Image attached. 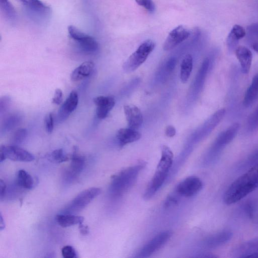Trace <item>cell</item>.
Listing matches in <instances>:
<instances>
[{"label":"cell","mask_w":258,"mask_h":258,"mask_svg":"<svg viewBox=\"0 0 258 258\" xmlns=\"http://www.w3.org/2000/svg\"><path fill=\"white\" fill-rule=\"evenodd\" d=\"M141 136L140 133L130 127L120 128L116 133V139L120 147L139 140Z\"/></svg>","instance_id":"ffe728a7"},{"label":"cell","mask_w":258,"mask_h":258,"mask_svg":"<svg viewBox=\"0 0 258 258\" xmlns=\"http://www.w3.org/2000/svg\"><path fill=\"white\" fill-rule=\"evenodd\" d=\"M7 158L21 162H31L35 159L31 153L17 145H2L0 147V162L2 163Z\"/></svg>","instance_id":"9c48e42d"},{"label":"cell","mask_w":258,"mask_h":258,"mask_svg":"<svg viewBox=\"0 0 258 258\" xmlns=\"http://www.w3.org/2000/svg\"><path fill=\"white\" fill-rule=\"evenodd\" d=\"M203 186V182L200 178L196 176H190L180 182L175 190L181 197H191L197 194Z\"/></svg>","instance_id":"8fae6325"},{"label":"cell","mask_w":258,"mask_h":258,"mask_svg":"<svg viewBox=\"0 0 258 258\" xmlns=\"http://www.w3.org/2000/svg\"><path fill=\"white\" fill-rule=\"evenodd\" d=\"M239 129V124L236 123L221 133L214 142L209 154L206 157L204 164L206 165L212 164L221 150L235 137Z\"/></svg>","instance_id":"5b68a950"},{"label":"cell","mask_w":258,"mask_h":258,"mask_svg":"<svg viewBox=\"0 0 258 258\" xmlns=\"http://www.w3.org/2000/svg\"><path fill=\"white\" fill-rule=\"evenodd\" d=\"M94 68V63L92 61L83 62L72 72L71 75V80L73 82H77L88 77L92 72Z\"/></svg>","instance_id":"7402d4cb"},{"label":"cell","mask_w":258,"mask_h":258,"mask_svg":"<svg viewBox=\"0 0 258 258\" xmlns=\"http://www.w3.org/2000/svg\"><path fill=\"white\" fill-rule=\"evenodd\" d=\"M244 210L249 219H253L254 209L252 202L249 201L245 203L244 206Z\"/></svg>","instance_id":"8d00e7d4"},{"label":"cell","mask_w":258,"mask_h":258,"mask_svg":"<svg viewBox=\"0 0 258 258\" xmlns=\"http://www.w3.org/2000/svg\"><path fill=\"white\" fill-rule=\"evenodd\" d=\"M79 229L82 235H86L89 233V230L88 226L83 225V223L79 224Z\"/></svg>","instance_id":"b9f144b4"},{"label":"cell","mask_w":258,"mask_h":258,"mask_svg":"<svg viewBox=\"0 0 258 258\" xmlns=\"http://www.w3.org/2000/svg\"><path fill=\"white\" fill-rule=\"evenodd\" d=\"M78 102L79 98L77 92L72 91L58 110V121L61 122L65 120L76 109Z\"/></svg>","instance_id":"4fadbf2b"},{"label":"cell","mask_w":258,"mask_h":258,"mask_svg":"<svg viewBox=\"0 0 258 258\" xmlns=\"http://www.w3.org/2000/svg\"><path fill=\"white\" fill-rule=\"evenodd\" d=\"M48 159L54 163H60L69 160L68 157L65 154L62 149L53 151L48 156Z\"/></svg>","instance_id":"f546056e"},{"label":"cell","mask_w":258,"mask_h":258,"mask_svg":"<svg viewBox=\"0 0 258 258\" xmlns=\"http://www.w3.org/2000/svg\"><path fill=\"white\" fill-rule=\"evenodd\" d=\"M165 134L168 137H173L175 135L176 130L173 125H169L165 128Z\"/></svg>","instance_id":"f35d334b"},{"label":"cell","mask_w":258,"mask_h":258,"mask_svg":"<svg viewBox=\"0 0 258 258\" xmlns=\"http://www.w3.org/2000/svg\"><path fill=\"white\" fill-rule=\"evenodd\" d=\"M5 224L4 222V220L3 219L2 214L0 215V229L1 230H3L5 229Z\"/></svg>","instance_id":"f6af8a7d"},{"label":"cell","mask_w":258,"mask_h":258,"mask_svg":"<svg viewBox=\"0 0 258 258\" xmlns=\"http://www.w3.org/2000/svg\"><path fill=\"white\" fill-rule=\"evenodd\" d=\"M175 66V60L174 58H170L167 62L166 67L167 69L169 71H172Z\"/></svg>","instance_id":"7bdbcfd3"},{"label":"cell","mask_w":258,"mask_h":258,"mask_svg":"<svg viewBox=\"0 0 258 258\" xmlns=\"http://www.w3.org/2000/svg\"><path fill=\"white\" fill-rule=\"evenodd\" d=\"M190 31L182 25H179L171 30L163 44V49L168 51L186 39L190 35Z\"/></svg>","instance_id":"7c38bea8"},{"label":"cell","mask_w":258,"mask_h":258,"mask_svg":"<svg viewBox=\"0 0 258 258\" xmlns=\"http://www.w3.org/2000/svg\"><path fill=\"white\" fill-rule=\"evenodd\" d=\"M172 235V232L166 230L159 233L144 246L137 254V257H147L160 249L170 239Z\"/></svg>","instance_id":"ba28073f"},{"label":"cell","mask_w":258,"mask_h":258,"mask_svg":"<svg viewBox=\"0 0 258 258\" xmlns=\"http://www.w3.org/2000/svg\"><path fill=\"white\" fill-rule=\"evenodd\" d=\"M21 119V116L18 114H13L7 116L2 124L1 134H5L11 131L20 123Z\"/></svg>","instance_id":"f1b7e54d"},{"label":"cell","mask_w":258,"mask_h":258,"mask_svg":"<svg viewBox=\"0 0 258 258\" xmlns=\"http://www.w3.org/2000/svg\"><path fill=\"white\" fill-rule=\"evenodd\" d=\"M123 109L129 127L134 130L140 127L143 121L141 110L137 106L133 104L124 105Z\"/></svg>","instance_id":"5bb4252c"},{"label":"cell","mask_w":258,"mask_h":258,"mask_svg":"<svg viewBox=\"0 0 258 258\" xmlns=\"http://www.w3.org/2000/svg\"><path fill=\"white\" fill-rule=\"evenodd\" d=\"M193 66L192 56L186 54L183 58L180 64V78L183 83H186L190 76Z\"/></svg>","instance_id":"484cf974"},{"label":"cell","mask_w":258,"mask_h":258,"mask_svg":"<svg viewBox=\"0 0 258 258\" xmlns=\"http://www.w3.org/2000/svg\"><path fill=\"white\" fill-rule=\"evenodd\" d=\"M11 103V98L8 96L1 97L0 100V114L1 115L5 113L8 109Z\"/></svg>","instance_id":"d590c367"},{"label":"cell","mask_w":258,"mask_h":258,"mask_svg":"<svg viewBox=\"0 0 258 258\" xmlns=\"http://www.w3.org/2000/svg\"><path fill=\"white\" fill-rule=\"evenodd\" d=\"M234 251L238 257H258V237L241 244Z\"/></svg>","instance_id":"e0dca14e"},{"label":"cell","mask_w":258,"mask_h":258,"mask_svg":"<svg viewBox=\"0 0 258 258\" xmlns=\"http://www.w3.org/2000/svg\"><path fill=\"white\" fill-rule=\"evenodd\" d=\"M93 101L96 106V115L100 119L106 118L115 105L114 99L111 96H99Z\"/></svg>","instance_id":"9a60e30c"},{"label":"cell","mask_w":258,"mask_h":258,"mask_svg":"<svg viewBox=\"0 0 258 258\" xmlns=\"http://www.w3.org/2000/svg\"><path fill=\"white\" fill-rule=\"evenodd\" d=\"M45 130L47 133H51L54 126V120L52 114L49 113L45 117L44 120Z\"/></svg>","instance_id":"e575fe53"},{"label":"cell","mask_w":258,"mask_h":258,"mask_svg":"<svg viewBox=\"0 0 258 258\" xmlns=\"http://www.w3.org/2000/svg\"><path fill=\"white\" fill-rule=\"evenodd\" d=\"M32 19L43 20L50 15V8L40 0H16Z\"/></svg>","instance_id":"30bf717a"},{"label":"cell","mask_w":258,"mask_h":258,"mask_svg":"<svg viewBox=\"0 0 258 258\" xmlns=\"http://www.w3.org/2000/svg\"><path fill=\"white\" fill-rule=\"evenodd\" d=\"M247 43L258 53V22L249 25L245 30Z\"/></svg>","instance_id":"d4e9b609"},{"label":"cell","mask_w":258,"mask_h":258,"mask_svg":"<svg viewBox=\"0 0 258 258\" xmlns=\"http://www.w3.org/2000/svg\"><path fill=\"white\" fill-rule=\"evenodd\" d=\"M146 165V162L140 161L114 175L111 177L109 186V196L116 199L121 197L127 192L134 185L140 171Z\"/></svg>","instance_id":"7a4b0ae2"},{"label":"cell","mask_w":258,"mask_h":258,"mask_svg":"<svg viewBox=\"0 0 258 258\" xmlns=\"http://www.w3.org/2000/svg\"><path fill=\"white\" fill-rule=\"evenodd\" d=\"M258 98V74L253 78L252 82L247 89L243 100L245 106L248 107Z\"/></svg>","instance_id":"cb8c5ba5"},{"label":"cell","mask_w":258,"mask_h":258,"mask_svg":"<svg viewBox=\"0 0 258 258\" xmlns=\"http://www.w3.org/2000/svg\"><path fill=\"white\" fill-rule=\"evenodd\" d=\"M258 187V163L236 179L228 187L223 196L226 205L240 201Z\"/></svg>","instance_id":"6da1fadb"},{"label":"cell","mask_w":258,"mask_h":258,"mask_svg":"<svg viewBox=\"0 0 258 258\" xmlns=\"http://www.w3.org/2000/svg\"><path fill=\"white\" fill-rule=\"evenodd\" d=\"M16 182L19 186L27 189L33 188L35 185L32 177L23 169H21L17 172Z\"/></svg>","instance_id":"4316f807"},{"label":"cell","mask_w":258,"mask_h":258,"mask_svg":"<svg viewBox=\"0 0 258 258\" xmlns=\"http://www.w3.org/2000/svg\"><path fill=\"white\" fill-rule=\"evenodd\" d=\"M63 93L60 89H56L55 91L54 97L52 102L55 104L59 105L62 101Z\"/></svg>","instance_id":"74e56055"},{"label":"cell","mask_w":258,"mask_h":258,"mask_svg":"<svg viewBox=\"0 0 258 258\" xmlns=\"http://www.w3.org/2000/svg\"><path fill=\"white\" fill-rule=\"evenodd\" d=\"M181 197L175 191L169 195L166 198L165 202V206L169 207L171 206L176 205L179 200V197Z\"/></svg>","instance_id":"836d02e7"},{"label":"cell","mask_w":258,"mask_h":258,"mask_svg":"<svg viewBox=\"0 0 258 258\" xmlns=\"http://www.w3.org/2000/svg\"><path fill=\"white\" fill-rule=\"evenodd\" d=\"M0 8L4 18L9 22L14 23L17 19V13L9 0H0Z\"/></svg>","instance_id":"83f0119b"},{"label":"cell","mask_w":258,"mask_h":258,"mask_svg":"<svg viewBox=\"0 0 258 258\" xmlns=\"http://www.w3.org/2000/svg\"><path fill=\"white\" fill-rule=\"evenodd\" d=\"M27 135V131L25 128H20L17 130L13 135L11 138V143L13 145L21 144L26 138Z\"/></svg>","instance_id":"4dcf8cb0"},{"label":"cell","mask_w":258,"mask_h":258,"mask_svg":"<svg viewBox=\"0 0 258 258\" xmlns=\"http://www.w3.org/2000/svg\"><path fill=\"white\" fill-rule=\"evenodd\" d=\"M55 220L60 226L66 228L82 223L84 218L81 216L66 213L57 215Z\"/></svg>","instance_id":"603a6c76"},{"label":"cell","mask_w":258,"mask_h":258,"mask_svg":"<svg viewBox=\"0 0 258 258\" xmlns=\"http://www.w3.org/2000/svg\"><path fill=\"white\" fill-rule=\"evenodd\" d=\"M62 255L64 258H74L77 256L74 248L71 245H65L61 250Z\"/></svg>","instance_id":"d6a6232c"},{"label":"cell","mask_w":258,"mask_h":258,"mask_svg":"<svg viewBox=\"0 0 258 258\" xmlns=\"http://www.w3.org/2000/svg\"><path fill=\"white\" fill-rule=\"evenodd\" d=\"M245 30L239 25H234L229 32L227 39L226 43L228 49L232 50L236 49L239 41L245 37Z\"/></svg>","instance_id":"44dd1931"},{"label":"cell","mask_w":258,"mask_h":258,"mask_svg":"<svg viewBox=\"0 0 258 258\" xmlns=\"http://www.w3.org/2000/svg\"><path fill=\"white\" fill-rule=\"evenodd\" d=\"M68 30L70 37L77 42L83 51L91 53L98 50V43L93 37L82 32L73 25L69 26Z\"/></svg>","instance_id":"52a82bcc"},{"label":"cell","mask_w":258,"mask_h":258,"mask_svg":"<svg viewBox=\"0 0 258 258\" xmlns=\"http://www.w3.org/2000/svg\"><path fill=\"white\" fill-rule=\"evenodd\" d=\"M258 163V151L252 154L248 159L247 164L255 165Z\"/></svg>","instance_id":"60d3db41"},{"label":"cell","mask_w":258,"mask_h":258,"mask_svg":"<svg viewBox=\"0 0 258 258\" xmlns=\"http://www.w3.org/2000/svg\"><path fill=\"white\" fill-rule=\"evenodd\" d=\"M155 47V43L152 40L144 41L124 62L123 70L127 73L135 71L146 61Z\"/></svg>","instance_id":"277c9868"},{"label":"cell","mask_w":258,"mask_h":258,"mask_svg":"<svg viewBox=\"0 0 258 258\" xmlns=\"http://www.w3.org/2000/svg\"><path fill=\"white\" fill-rule=\"evenodd\" d=\"M101 189L96 187L82 191L72 200L64 210V212L68 214H71L80 211L99 195Z\"/></svg>","instance_id":"8992f818"},{"label":"cell","mask_w":258,"mask_h":258,"mask_svg":"<svg viewBox=\"0 0 258 258\" xmlns=\"http://www.w3.org/2000/svg\"><path fill=\"white\" fill-rule=\"evenodd\" d=\"M139 6H142L150 13L155 11V6L152 0H135Z\"/></svg>","instance_id":"1f68e13d"},{"label":"cell","mask_w":258,"mask_h":258,"mask_svg":"<svg viewBox=\"0 0 258 258\" xmlns=\"http://www.w3.org/2000/svg\"><path fill=\"white\" fill-rule=\"evenodd\" d=\"M232 237V233L229 231H222L210 235L204 240V244L209 248H214L220 246Z\"/></svg>","instance_id":"d6986e66"},{"label":"cell","mask_w":258,"mask_h":258,"mask_svg":"<svg viewBox=\"0 0 258 258\" xmlns=\"http://www.w3.org/2000/svg\"><path fill=\"white\" fill-rule=\"evenodd\" d=\"M161 156L155 172L147 187L143 198L147 200L153 197L167 178L173 162V154L166 145L161 147Z\"/></svg>","instance_id":"3957f363"},{"label":"cell","mask_w":258,"mask_h":258,"mask_svg":"<svg viewBox=\"0 0 258 258\" xmlns=\"http://www.w3.org/2000/svg\"><path fill=\"white\" fill-rule=\"evenodd\" d=\"M85 164L84 157L78 154L75 149L72 156L70 166L66 174V179L71 180L76 178L83 170Z\"/></svg>","instance_id":"2e32d148"},{"label":"cell","mask_w":258,"mask_h":258,"mask_svg":"<svg viewBox=\"0 0 258 258\" xmlns=\"http://www.w3.org/2000/svg\"><path fill=\"white\" fill-rule=\"evenodd\" d=\"M235 54L238 60L241 71L246 74L249 73L252 60V53L247 47L243 46L237 47L235 50Z\"/></svg>","instance_id":"ac0fdd59"},{"label":"cell","mask_w":258,"mask_h":258,"mask_svg":"<svg viewBox=\"0 0 258 258\" xmlns=\"http://www.w3.org/2000/svg\"><path fill=\"white\" fill-rule=\"evenodd\" d=\"M250 121L251 125H256L258 124V108L252 115Z\"/></svg>","instance_id":"ee69618b"},{"label":"cell","mask_w":258,"mask_h":258,"mask_svg":"<svg viewBox=\"0 0 258 258\" xmlns=\"http://www.w3.org/2000/svg\"><path fill=\"white\" fill-rule=\"evenodd\" d=\"M7 186L5 182L2 180H0V198L2 200L5 196L6 192Z\"/></svg>","instance_id":"ab89813d"}]
</instances>
